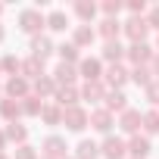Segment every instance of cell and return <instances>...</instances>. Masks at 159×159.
I'll use <instances>...</instances> for the list:
<instances>
[{"instance_id": "30", "label": "cell", "mask_w": 159, "mask_h": 159, "mask_svg": "<svg viewBox=\"0 0 159 159\" xmlns=\"http://www.w3.org/2000/svg\"><path fill=\"white\" fill-rule=\"evenodd\" d=\"M7 137H10V140H25V128H22V125H16V122H13V125H10V128H7Z\"/></svg>"}, {"instance_id": "42", "label": "cell", "mask_w": 159, "mask_h": 159, "mask_svg": "<svg viewBox=\"0 0 159 159\" xmlns=\"http://www.w3.org/2000/svg\"><path fill=\"white\" fill-rule=\"evenodd\" d=\"M0 13H3V7H0Z\"/></svg>"}, {"instance_id": "21", "label": "cell", "mask_w": 159, "mask_h": 159, "mask_svg": "<svg viewBox=\"0 0 159 159\" xmlns=\"http://www.w3.org/2000/svg\"><path fill=\"white\" fill-rule=\"evenodd\" d=\"M81 97H84V100H91V103H97V100L103 97L100 81H88V84H84V91H81Z\"/></svg>"}, {"instance_id": "37", "label": "cell", "mask_w": 159, "mask_h": 159, "mask_svg": "<svg viewBox=\"0 0 159 159\" xmlns=\"http://www.w3.org/2000/svg\"><path fill=\"white\" fill-rule=\"evenodd\" d=\"M128 10H131V13H143V10H147V3H143V0H131Z\"/></svg>"}, {"instance_id": "1", "label": "cell", "mask_w": 159, "mask_h": 159, "mask_svg": "<svg viewBox=\"0 0 159 159\" xmlns=\"http://www.w3.org/2000/svg\"><path fill=\"white\" fill-rule=\"evenodd\" d=\"M147 31H150V22H147V19H137V16H131V19L125 22V34H128L134 44H143Z\"/></svg>"}, {"instance_id": "38", "label": "cell", "mask_w": 159, "mask_h": 159, "mask_svg": "<svg viewBox=\"0 0 159 159\" xmlns=\"http://www.w3.org/2000/svg\"><path fill=\"white\" fill-rule=\"evenodd\" d=\"M147 97H150L153 103H159V84H150V88H147Z\"/></svg>"}, {"instance_id": "10", "label": "cell", "mask_w": 159, "mask_h": 159, "mask_svg": "<svg viewBox=\"0 0 159 159\" xmlns=\"http://www.w3.org/2000/svg\"><path fill=\"white\" fill-rule=\"evenodd\" d=\"M81 75L88 81H100V59H81Z\"/></svg>"}, {"instance_id": "3", "label": "cell", "mask_w": 159, "mask_h": 159, "mask_svg": "<svg viewBox=\"0 0 159 159\" xmlns=\"http://www.w3.org/2000/svg\"><path fill=\"white\" fill-rule=\"evenodd\" d=\"M62 122H66V128H72V131H81V128L91 122V116H88L84 109L72 106V109H66V112H62Z\"/></svg>"}, {"instance_id": "39", "label": "cell", "mask_w": 159, "mask_h": 159, "mask_svg": "<svg viewBox=\"0 0 159 159\" xmlns=\"http://www.w3.org/2000/svg\"><path fill=\"white\" fill-rule=\"evenodd\" d=\"M153 75H159V56H156V62H153Z\"/></svg>"}, {"instance_id": "11", "label": "cell", "mask_w": 159, "mask_h": 159, "mask_svg": "<svg viewBox=\"0 0 159 159\" xmlns=\"http://www.w3.org/2000/svg\"><path fill=\"white\" fill-rule=\"evenodd\" d=\"M119 31H122L119 19H103V22H100V34H103L106 41H116V38H119Z\"/></svg>"}, {"instance_id": "36", "label": "cell", "mask_w": 159, "mask_h": 159, "mask_svg": "<svg viewBox=\"0 0 159 159\" xmlns=\"http://www.w3.org/2000/svg\"><path fill=\"white\" fill-rule=\"evenodd\" d=\"M147 22H150V28H159V7L150 10V19H147Z\"/></svg>"}, {"instance_id": "18", "label": "cell", "mask_w": 159, "mask_h": 159, "mask_svg": "<svg viewBox=\"0 0 159 159\" xmlns=\"http://www.w3.org/2000/svg\"><path fill=\"white\" fill-rule=\"evenodd\" d=\"M125 78H128V72H125L122 66H112V69L106 72V81H109L112 88H122V84H125Z\"/></svg>"}, {"instance_id": "40", "label": "cell", "mask_w": 159, "mask_h": 159, "mask_svg": "<svg viewBox=\"0 0 159 159\" xmlns=\"http://www.w3.org/2000/svg\"><path fill=\"white\" fill-rule=\"evenodd\" d=\"M0 147H3V134H0Z\"/></svg>"}, {"instance_id": "41", "label": "cell", "mask_w": 159, "mask_h": 159, "mask_svg": "<svg viewBox=\"0 0 159 159\" xmlns=\"http://www.w3.org/2000/svg\"><path fill=\"white\" fill-rule=\"evenodd\" d=\"M0 41H3V28H0Z\"/></svg>"}, {"instance_id": "17", "label": "cell", "mask_w": 159, "mask_h": 159, "mask_svg": "<svg viewBox=\"0 0 159 159\" xmlns=\"http://www.w3.org/2000/svg\"><path fill=\"white\" fill-rule=\"evenodd\" d=\"M56 100H59V106H69V109H72L75 100H78V91H75V88H59V91H56Z\"/></svg>"}, {"instance_id": "8", "label": "cell", "mask_w": 159, "mask_h": 159, "mask_svg": "<svg viewBox=\"0 0 159 159\" xmlns=\"http://www.w3.org/2000/svg\"><path fill=\"white\" fill-rule=\"evenodd\" d=\"M125 53H128V50H125L119 41H106V47H103V59H109V62H119Z\"/></svg>"}, {"instance_id": "4", "label": "cell", "mask_w": 159, "mask_h": 159, "mask_svg": "<svg viewBox=\"0 0 159 159\" xmlns=\"http://www.w3.org/2000/svg\"><path fill=\"white\" fill-rule=\"evenodd\" d=\"M128 56H131V62L143 66V62H150V59H153V50H150L147 44H131V47H128Z\"/></svg>"}, {"instance_id": "26", "label": "cell", "mask_w": 159, "mask_h": 159, "mask_svg": "<svg viewBox=\"0 0 159 159\" xmlns=\"http://www.w3.org/2000/svg\"><path fill=\"white\" fill-rule=\"evenodd\" d=\"M150 75H153V72H150L147 66H137V69L131 72V78H134L137 84H143V88H150Z\"/></svg>"}, {"instance_id": "32", "label": "cell", "mask_w": 159, "mask_h": 159, "mask_svg": "<svg viewBox=\"0 0 159 159\" xmlns=\"http://www.w3.org/2000/svg\"><path fill=\"white\" fill-rule=\"evenodd\" d=\"M119 10H122V3H119V0H106V3H103V13H106L109 19H112V16H116Z\"/></svg>"}, {"instance_id": "13", "label": "cell", "mask_w": 159, "mask_h": 159, "mask_svg": "<svg viewBox=\"0 0 159 159\" xmlns=\"http://www.w3.org/2000/svg\"><path fill=\"white\" fill-rule=\"evenodd\" d=\"M7 94H10V97H25V94H28L25 78H16V75H13L10 81H7Z\"/></svg>"}, {"instance_id": "28", "label": "cell", "mask_w": 159, "mask_h": 159, "mask_svg": "<svg viewBox=\"0 0 159 159\" xmlns=\"http://www.w3.org/2000/svg\"><path fill=\"white\" fill-rule=\"evenodd\" d=\"M59 56H62V62H75L78 59V47L75 44H62L59 47Z\"/></svg>"}, {"instance_id": "12", "label": "cell", "mask_w": 159, "mask_h": 159, "mask_svg": "<svg viewBox=\"0 0 159 159\" xmlns=\"http://www.w3.org/2000/svg\"><path fill=\"white\" fill-rule=\"evenodd\" d=\"M140 122H143V119H140V112H134V109H125V112H122V128H125L128 134H131V131H137V128H140Z\"/></svg>"}, {"instance_id": "19", "label": "cell", "mask_w": 159, "mask_h": 159, "mask_svg": "<svg viewBox=\"0 0 159 159\" xmlns=\"http://www.w3.org/2000/svg\"><path fill=\"white\" fill-rule=\"evenodd\" d=\"M97 153H100V147L94 140H81L78 143V159H97Z\"/></svg>"}, {"instance_id": "24", "label": "cell", "mask_w": 159, "mask_h": 159, "mask_svg": "<svg viewBox=\"0 0 159 159\" xmlns=\"http://www.w3.org/2000/svg\"><path fill=\"white\" fill-rule=\"evenodd\" d=\"M41 69H44V62L41 59H28V62H22V72H25V78H41Z\"/></svg>"}, {"instance_id": "20", "label": "cell", "mask_w": 159, "mask_h": 159, "mask_svg": "<svg viewBox=\"0 0 159 159\" xmlns=\"http://www.w3.org/2000/svg\"><path fill=\"white\" fill-rule=\"evenodd\" d=\"M47 25H50L53 31H66V25H69V16L56 10V13H50V16H47Z\"/></svg>"}, {"instance_id": "29", "label": "cell", "mask_w": 159, "mask_h": 159, "mask_svg": "<svg viewBox=\"0 0 159 159\" xmlns=\"http://www.w3.org/2000/svg\"><path fill=\"white\" fill-rule=\"evenodd\" d=\"M22 112H28V116H38V112H41V103H38V97H25V103H22Z\"/></svg>"}, {"instance_id": "34", "label": "cell", "mask_w": 159, "mask_h": 159, "mask_svg": "<svg viewBox=\"0 0 159 159\" xmlns=\"http://www.w3.org/2000/svg\"><path fill=\"white\" fill-rule=\"evenodd\" d=\"M44 119H47L50 125H59V122H62V116H59V109H44Z\"/></svg>"}, {"instance_id": "9", "label": "cell", "mask_w": 159, "mask_h": 159, "mask_svg": "<svg viewBox=\"0 0 159 159\" xmlns=\"http://www.w3.org/2000/svg\"><path fill=\"white\" fill-rule=\"evenodd\" d=\"M125 100H128V97H125L122 91H112V94L106 97V112H125V106H128Z\"/></svg>"}, {"instance_id": "6", "label": "cell", "mask_w": 159, "mask_h": 159, "mask_svg": "<svg viewBox=\"0 0 159 159\" xmlns=\"http://www.w3.org/2000/svg\"><path fill=\"white\" fill-rule=\"evenodd\" d=\"M53 81H56V88H59V84H66V88H72V81H75V69H72L69 62H62V66H56V72H53Z\"/></svg>"}, {"instance_id": "16", "label": "cell", "mask_w": 159, "mask_h": 159, "mask_svg": "<svg viewBox=\"0 0 159 159\" xmlns=\"http://www.w3.org/2000/svg\"><path fill=\"white\" fill-rule=\"evenodd\" d=\"M128 150H131L134 159H143V156L150 153V140H147V137H134V140L128 143Z\"/></svg>"}, {"instance_id": "23", "label": "cell", "mask_w": 159, "mask_h": 159, "mask_svg": "<svg viewBox=\"0 0 159 159\" xmlns=\"http://www.w3.org/2000/svg\"><path fill=\"white\" fill-rule=\"evenodd\" d=\"M34 91H38V94L44 97V94H56L59 88H56V81H53V78H44V75H41L38 81H34Z\"/></svg>"}, {"instance_id": "15", "label": "cell", "mask_w": 159, "mask_h": 159, "mask_svg": "<svg viewBox=\"0 0 159 159\" xmlns=\"http://www.w3.org/2000/svg\"><path fill=\"white\" fill-rule=\"evenodd\" d=\"M44 153H47V159H59V156L66 153V143H62L59 137H50V140L44 143Z\"/></svg>"}, {"instance_id": "33", "label": "cell", "mask_w": 159, "mask_h": 159, "mask_svg": "<svg viewBox=\"0 0 159 159\" xmlns=\"http://www.w3.org/2000/svg\"><path fill=\"white\" fill-rule=\"evenodd\" d=\"M0 66H3L7 72H16V69H22V62H19L16 56H3V62H0Z\"/></svg>"}, {"instance_id": "31", "label": "cell", "mask_w": 159, "mask_h": 159, "mask_svg": "<svg viewBox=\"0 0 159 159\" xmlns=\"http://www.w3.org/2000/svg\"><path fill=\"white\" fill-rule=\"evenodd\" d=\"M143 128L147 131H159V112H147L143 116Z\"/></svg>"}, {"instance_id": "2", "label": "cell", "mask_w": 159, "mask_h": 159, "mask_svg": "<svg viewBox=\"0 0 159 159\" xmlns=\"http://www.w3.org/2000/svg\"><path fill=\"white\" fill-rule=\"evenodd\" d=\"M41 25H44V16H41L38 10H25V13L19 16V28H22L25 34H38Z\"/></svg>"}, {"instance_id": "22", "label": "cell", "mask_w": 159, "mask_h": 159, "mask_svg": "<svg viewBox=\"0 0 159 159\" xmlns=\"http://www.w3.org/2000/svg\"><path fill=\"white\" fill-rule=\"evenodd\" d=\"M94 41V28H88V25H81V28H75V47H84V44H91Z\"/></svg>"}, {"instance_id": "35", "label": "cell", "mask_w": 159, "mask_h": 159, "mask_svg": "<svg viewBox=\"0 0 159 159\" xmlns=\"http://www.w3.org/2000/svg\"><path fill=\"white\" fill-rule=\"evenodd\" d=\"M16 159H34V150H31V147H19Z\"/></svg>"}, {"instance_id": "27", "label": "cell", "mask_w": 159, "mask_h": 159, "mask_svg": "<svg viewBox=\"0 0 159 159\" xmlns=\"http://www.w3.org/2000/svg\"><path fill=\"white\" fill-rule=\"evenodd\" d=\"M0 112H3L7 119H16V116L22 112V106H19L16 100H3V103H0Z\"/></svg>"}, {"instance_id": "25", "label": "cell", "mask_w": 159, "mask_h": 159, "mask_svg": "<svg viewBox=\"0 0 159 159\" xmlns=\"http://www.w3.org/2000/svg\"><path fill=\"white\" fill-rule=\"evenodd\" d=\"M75 13L88 22V19H94V16H97V7H94V3H88V0H81V3H75Z\"/></svg>"}, {"instance_id": "7", "label": "cell", "mask_w": 159, "mask_h": 159, "mask_svg": "<svg viewBox=\"0 0 159 159\" xmlns=\"http://www.w3.org/2000/svg\"><path fill=\"white\" fill-rule=\"evenodd\" d=\"M31 53H34V59H47L50 53H53V44H50V38H34L31 41Z\"/></svg>"}, {"instance_id": "14", "label": "cell", "mask_w": 159, "mask_h": 159, "mask_svg": "<svg viewBox=\"0 0 159 159\" xmlns=\"http://www.w3.org/2000/svg\"><path fill=\"white\" fill-rule=\"evenodd\" d=\"M91 125H94L97 131H109V128H112V116H109L106 109H100V112L91 116Z\"/></svg>"}, {"instance_id": "5", "label": "cell", "mask_w": 159, "mask_h": 159, "mask_svg": "<svg viewBox=\"0 0 159 159\" xmlns=\"http://www.w3.org/2000/svg\"><path fill=\"white\" fill-rule=\"evenodd\" d=\"M103 156H106V159H122V156H125V143H122L119 137H106V140H103Z\"/></svg>"}]
</instances>
